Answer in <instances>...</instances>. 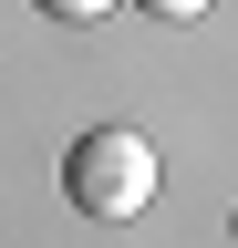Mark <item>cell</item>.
<instances>
[{
    "label": "cell",
    "mask_w": 238,
    "mask_h": 248,
    "mask_svg": "<svg viewBox=\"0 0 238 248\" xmlns=\"http://www.w3.org/2000/svg\"><path fill=\"white\" fill-rule=\"evenodd\" d=\"M32 11H52V21H104L114 0H32Z\"/></svg>",
    "instance_id": "2"
},
{
    "label": "cell",
    "mask_w": 238,
    "mask_h": 248,
    "mask_svg": "<svg viewBox=\"0 0 238 248\" xmlns=\"http://www.w3.org/2000/svg\"><path fill=\"white\" fill-rule=\"evenodd\" d=\"M63 197L83 207V217H145L156 207V145L135 135V124H83L73 135V155H63Z\"/></svg>",
    "instance_id": "1"
},
{
    "label": "cell",
    "mask_w": 238,
    "mask_h": 248,
    "mask_svg": "<svg viewBox=\"0 0 238 248\" xmlns=\"http://www.w3.org/2000/svg\"><path fill=\"white\" fill-rule=\"evenodd\" d=\"M145 11H156V21H197L207 0H145Z\"/></svg>",
    "instance_id": "3"
}]
</instances>
